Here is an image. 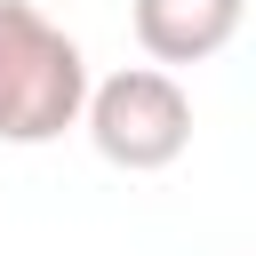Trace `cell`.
<instances>
[{"label":"cell","mask_w":256,"mask_h":256,"mask_svg":"<svg viewBox=\"0 0 256 256\" xmlns=\"http://www.w3.org/2000/svg\"><path fill=\"white\" fill-rule=\"evenodd\" d=\"M88 104V56L32 0H0V144H56Z\"/></svg>","instance_id":"6da1fadb"},{"label":"cell","mask_w":256,"mask_h":256,"mask_svg":"<svg viewBox=\"0 0 256 256\" xmlns=\"http://www.w3.org/2000/svg\"><path fill=\"white\" fill-rule=\"evenodd\" d=\"M80 120H88V144L128 176H152V168L184 160V144H192V96L160 64H128L112 80H88Z\"/></svg>","instance_id":"7a4b0ae2"},{"label":"cell","mask_w":256,"mask_h":256,"mask_svg":"<svg viewBox=\"0 0 256 256\" xmlns=\"http://www.w3.org/2000/svg\"><path fill=\"white\" fill-rule=\"evenodd\" d=\"M248 0H136L128 24H136V48L168 72V64H208L216 48H232Z\"/></svg>","instance_id":"3957f363"}]
</instances>
